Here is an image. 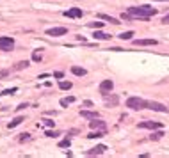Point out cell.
Instances as JSON below:
<instances>
[{
	"label": "cell",
	"mask_w": 169,
	"mask_h": 158,
	"mask_svg": "<svg viewBox=\"0 0 169 158\" xmlns=\"http://www.w3.org/2000/svg\"><path fill=\"white\" fill-rule=\"evenodd\" d=\"M128 13L134 20H150L151 16L157 14V9L150 7V6H137V7H128Z\"/></svg>",
	"instance_id": "obj_1"
},
{
	"label": "cell",
	"mask_w": 169,
	"mask_h": 158,
	"mask_svg": "<svg viewBox=\"0 0 169 158\" xmlns=\"http://www.w3.org/2000/svg\"><path fill=\"white\" fill-rule=\"evenodd\" d=\"M146 105H148V101L142 98H137V96H132L126 100V107L132 110H142V108H146Z\"/></svg>",
	"instance_id": "obj_2"
},
{
	"label": "cell",
	"mask_w": 169,
	"mask_h": 158,
	"mask_svg": "<svg viewBox=\"0 0 169 158\" xmlns=\"http://www.w3.org/2000/svg\"><path fill=\"white\" fill-rule=\"evenodd\" d=\"M14 48V39L9 37V36H2L0 37V50H4V52H9Z\"/></svg>",
	"instance_id": "obj_3"
},
{
	"label": "cell",
	"mask_w": 169,
	"mask_h": 158,
	"mask_svg": "<svg viewBox=\"0 0 169 158\" xmlns=\"http://www.w3.org/2000/svg\"><path fill=\"white\" fill-rule=\"evenodd\" d=\"M146 108L155 110V112H162V114H165V112H167V107H165V105H162V103H158V101H148Z\"/></svg>",
	"instance_id": "obj_4"
},
{
	"label": "cell",
	"mask_w": 169,
	"mask_h": 158,
	"mask_svg": "<svg viewBox=\"0 0 169 158\" xmlns=\"http://www.w3.org/2000/svg\"><path fill=\"white\" fill-rule=\"evenodd\" d=\"M64 34H68V29H66V27H54V29H48V30H46V36H54V37L64 36Z\"/></svg>",
	"instance_id": "obj_5"
},
{
	"label": "cell",
	"mask_w": 169,
	"mask_h": 158,
	"mask_svg": "<svg viewBox=\"0 0 169 158\" xmlns=\"http://www.w3.org/2000/svg\"><path fill=\"white\" fill-rule=\"evenodd\" d=\"M139 128H148V130H160V128H162V123H158V121H142V123H139Z\"/></svg>",
	"instance_id": "obj_6"
},
{
	"label": "cell",
	"mask_w": 169,
	"mask_h": 158,
	"mask_svg": "<svg viewBox=\"0 0 169 158\" xmlns=\"http://www.w3.org/2000/svg\"><path fill=\"white\" fill-rule=\"evenodd\" d=\"M105 151H107V146L98 144L96 147H91V149H87V151H86V154H87V156H96V154H103Z\"/></svg>",
	"instance_id": "obj_7"
},
{
	"label": "cell",
	"mask_w": 169,
	"mask_h": 158,
	"mask_svg": "<svg viewBox=\"0 0 169 158\" xmlns=\"http://www.w3.org/2000/svg\"><path fill=\"white\" fill-rule=\"evenodd\" d=\"M135 46H155L157 39H134Z\"/></svg>",
	"instance_id": "obj_8"
},
{
	"label": "cell",
	"mask_w": 169,
	"mask_h": 158,
	"mask_svg": "<svg viewBox=\"0 0 169 158\" xmlns=\"http://www.w3.org/2000/svg\"><path fill=\"white\" fill-rule=\"evenodd\" d=\"M112 87H114L112 80H103V82L100 84V93H101V94H107V93L112 91Z\"/></svg>",
	"instance_id": "obj_9"
},
{
	"label": "cell",
	"mask_w": 169,
	"mask_h": 158,
	"mask_svg": "<svg viewBox=\"0 0 169 158\" xmlns=\"http://www.w3.org/2000/svg\"><path fill=\"white\" fill-rule=\"evenodd\" d=\"M82 14H84V13H82L80 7H71V9L64 11V16H66V18H80Z\"/></svg>",
	"instance_id": "obj_10"
},
{
	"label": "cell",
	"mask_w": 169,
	"mask_h": 158,
	"mask_svg": "<svg viewBox=\"0 0 169 158\" xmlns=\"http://www.w3.org/2000/svg\"><path fill=\"white\" fill-rule=\"evenodd\" d=\"M103 98H105V103H107V107H116L118 103H119V96H116V94H112V96H109V93L107 94H103Z\"/></svg>",
	"instance_id": "obj_11"
},
{
	"label": "cell",
	"mask_w": 169,
	"mask_h": 158,
	"mask_svg": "<svg viewBox=\"0 0 169 158\" xmlns=\"http://www.w3.org/2000/svg\"><path fill=\"white\" fill-rule=\"evenodd\" d=\"M89 126H91V130H107V124H105V121H98V117L93 119V121L89 123Z\"/></svg>",
	"instance_id": "obj_12"
},
{
	"label": "cell",
	"mask_w": 169,
	"mask_h": 158,
	"mask_svg": "<svg viewBox=\"0 0 169 158\" xmlns=\"http://www.w3.org/2000/svg\"><path fill=\"white\" fill-rule=\"evenodd\" d=\"M80 116L86 117V119H96V117H100L98 112H91V110H80Z\"/></svg>",
	"instance_id": "obj_13"
},
{
	"label": "cell",
	"mask_w": 169,
	"mask_h": 158,
	"mask_svg": "<svg viewBox=\"0 0 169 158\" xmlns=\"http://www.w3.org/2000/svg\"><path fill=\"white\" fill-rule=\"evenodd\" d=\"M71 73L77 75V77H86L87 75V71L84 70V67H80V66H71Z\"/></svg>",
	"instance_id": "obj_14"
},
{
	"label": "cell",
	"mask_w": 169,
	"mask_h": 158,
	"mask_svg": "<svg viewBox=\"0 0 169 158\" xmlns=\"http://www.w3.org/2000/svg\"><path fill=\"white\" fill-rule=\"evenodd\" d=\"M98 18H101V20H105V21H109V23H114V25H119V23H121L119 20H116V18H112V16H109V14H98Z\"/></svg>",
	"instance_id": "obj_15"
},
{
	"label": "cell",
	"mask_w": 169,
	"mask_h": 158,
	"mask_svg": "<svg viewBox=\"0 0 169 158\" xmlns=\"http://www.w3.org/2000/svg\"><path fill=\"white\" fill-rule=\"evenodd\" d=\"M27 66H29V60H20V62H16L13 66V71H20V70H23V67H27Z\"/></svg>",
	"instance_id": "obj_16"
},
{
	"label": "cell",
	"mask_w": 169,
	"mask_h": 158,
	"mask_svg": "<svg viewBox=\"0 0 169 158\" xmlns=\"http://www.w3.org/2000/svg\"><path fill=\"white\" fill-rule=\"evenodd\" d=\"M23 121H25V117H22V116H18V117H14V119H13V121H11V123H9L7 126H9V128H16L18 124H22Z\"/></svg>",
	"instance_id": "obj_17"
},
{
	"label": "cell",
	"mask_w": 169,
	"mask_h": 158,
	"mask_svg": "<svg viewBox=\"0 0 169 158\" xmlns=\"http://www.w3.org/2000/svg\"><path fill=\"white\" fill-rule=\"evenodd\" d=\"M132 36H134V32H132V30H126V32H121L118 37H119L121 41H130V39H132Z\"/></svg>",
	"instance_id": "obj_18"
},
{
	"label": "cell",
	"mask_w": 169,
	"mask_h": 158,
	"mask_svg": "<svg viewBox=\"0 0 169 158\" xmlns=\"http://www.w3.org/2000/svg\"><path fill=\"white\" fill-rule=\"evenodd\" d=\"M93 37H94V39H111L112 36H111V34H105V32H100V30H96V32L93 34Z\"/></svg>",
	"instance_id": "obj_19"
},
{
	"label": "cell",
	"mask_w": 169,
	"mask_h": 158,
	"mask_svg": "<svg viewBox=\"0 0 169 158\" xmlns=\"http://www.w3.org/2000/svg\"><path fill=\"white\" fill-rule=\"evenodd\" d=\"M162 137H164V131H162V128H160L158 131H155V133L150 135V140H158V139H162Z\"/></svg>",
	"instance_id": "obj_20"
},
{
	"label": "cell",
	"mask_w": 169,
	"mask_h": 158,
	"mask_svg": "<svg viewBox=\"0 0 169 158\" xmlns=\"http://www.w3.org/2000/svg\"><path fill=\"white\" fill-rule=\"evenodd\" d=\"M18 140H20V142H30V140H32V135H30V133H22V135L18 137Z\"/></svg>",
	"instance_id": "obj_21"
},
{
	"label": "cell",
	"mask_w": 169,
	"mask_h": 158,
	"mask_svg": "<svg viewBox=\"0 0 169 158\" xmlns=\"http://www.w3.org/2000/svg\"><path fill=\"white\" fill-rule=\"evenodd\" d=\"M73 101H75V98H73V96L62 98V100H61V107H68V105H70V103H73Z\"/></svg>",
	"instance_id": "obj_22"
},
{
	"label": "cell",
	"mask_w": 169,
	"mask_h": 158,
	"mask_svg": "<svg viewBox=\"0 0 169 158\" xmlns=\"http://www.w3.org/2000/svg\"><path fill=\"white\" fill-rule=\"evenodd\" d=\"M71 82H59V87L62 89V91H70V89H71Z\"/></svg>",
	"instance_id": "obj_23"
},
{
	"label": "cell",
	"mask_w": 169,
	"mask_h": 158,
	"mask_svg": "<svg viewBox=\"0 0 169 158\" xmlns=\"http://www.w3.org/2000/svg\"><path fill=\"white\" fill-rule=\"evenodd\" d=\"M70 144H71V139L66 137V139H62V140L59 142V147H70Z\"/></svg>",
	"instance_id": "obj_24"
},
{
	"label": "cell",
	"mask_w": 169,
	"mask_h": 158,
	"mask_svg": "<svg viewBox=\"0 0 169 158\" xmlns=\"http://www.w3.org/2000/svg\"><path fill=\"white\" fill-rule=\"evenodd\" d=\"M89 27H91V29H101V27H103V23H101V21H91Z\"/></svg>",
	"instance_id": "obj_25"
},
{
	"label": "cell",
	"mask_w": 169,
	"mask_h": 158,
	"mask_svg": "<svg viewBox=\"0 0 169 158\" xmlns=\"http://www.w3.org/2000/svg\"><path fill=\"white\" fill-rule=\"evenodd\" d=\"M59 135H61L59 131H52V130L46 131V137H50V139H55V137H59Z\"/></svg>",
	"instance_id": "obj_26"
},
{
	"label": "cell",
	"mask_w": 169,
	"mask_h": 158,
	"mask_svg": "<svg viewBox=\"0 0 169 158\" xmlns=\"http://www.w3.org/2000/svg\"><path fill=\"white\" fill-rule=\"evenodd\" d=\"M32 60H34V62H41V53L34 52V53H32Z\"/></svg>",
	"instance_id": "obj_27"
},
{
	"label": "cell",
	"mask_w": 169,
	"mask_h": 158,
	"mask_svg": "<svg viewBox=\"0 0 169 158\" xmlns=\"http://www.w3.org/2000/svg\"><path fill=\"white\" fill-rule=\"evenodd\" d=\"M16 91H18V89H16V87H13V89H6V91H4V93H0V94H14Z\"/></svg>",
	"instance_id": "obj_28"
},
{
	"label": "cell",
	"mask_w": 169,
	"mask_h": 158,
	"mask_svg": "<svg viewBox=\"0 0 169 158\" xmlns=\"http://www.w3.org/2000/svg\"><path fill=\"white\" fill-rule=\"evenodd\" d=\"M43 123H45V126H48V128H52V126L55 124V121H52V119H43Z\"/></svg>",
	"instance_id": "obj_29"
},
{
	"label": "cell",
	"mask_w": 169,
	"mask_h": 158,
	"mask_svg": "<svg viewBox=\"0 0 169 158\" xmlns=\"http://www.w3.org/2000/svg\"><path fill=\"white\" fill-rule=\"evenodd\" d=\"M9 77V70H0V78H6Z\"/></svg>",
	"instance_id": "obj_30"
},
{
	"label": "cell",
	"mask_w": 169,
	"mask_h": 158,
	"mask_svg": "<svg viewBox=\"0 0 169 158\" xmlns=\"http://www.w3.org/2000/svg\"><path fill=\"white\" fill-rule=\"evenodd\" d=\"M29 107V103H20L18 107H16V110H23V108H27Z\"/></svg>",
	"instance_id": "obj_31"
},
{
	"label": "cell",
	"mask_w": 169,
	"mask_h": 158,
	"mask_svg": "<svg viewBox=\"0 0 169 158\" xmlns=\"http://www.w3.org/2000/svg\"><path fill=\"white\" fill-rule=\"evenodd\" d=\"M54 77H55V78H62V77H64V73H62V71H55Z\"/></svg>",
	"instance_id": "obj_32"
},
{
	"label": "cell",
	"mask_w": 169,
	"mask_h": 158,
	"mask_svg": "<svg viewBox=\"0 0 169 158\" xmlns=\"http://www.w3.org/2000/svg\"><path fill=\"white\" fill-rule=\"evenodd\" d=\"M162 23H165V25L169 23V13H167V14H165V16L162 18Z\"/></svg>",
	"instance_id": "obj_33"
},
{
	"label": "cell",
	"mask_w": 169,
	"mask_h": 158,
	"mask_svg": "<svg viewBox=\"0 0 169 158\" xmlns=\"http://www.w3.org/2000/svg\"><path fill=\"white\" fill-rule=\"evenodd\" d=\"M84 107H93V101H89V100L84 101Z\"/></svg>",
	"instance_id": "obj_34"
},
{
	"label": "cell",
	"mask_w": 169,
	"mask_h": 158,
	"mask_svg": "<svg viewBox=\"0 0 169 158\" xmlns=\"http://www.w3.org/2000/svg\"><path fill=\"white\" fill-rule=\"evenodd\" d=\"M157 2H167V0H157Z\"/></svg>",
	"instance_id": "obj_35"
}]
</instances>
